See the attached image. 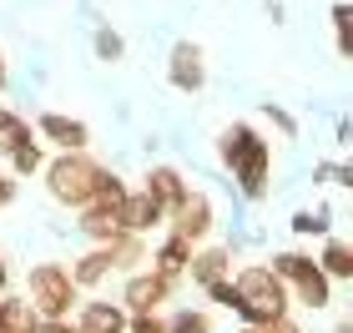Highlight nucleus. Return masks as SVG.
I'll list each match as a JSON object with an SVG mask.
<instances>
[{
  "instance_id": "12",
  "label": "nucleus",
  "mask_w": 353,
  "mask_h": 333,
  "mask_svg": "<svg viewBox=\"0 0 353 333\" xmlns=\"http://www.w3.org/2000/svg\"><path fill=\"white\" fill-rule=\"evenodd\" d=\"M126 323H132V313H126L121 303H106V298L86 303L81 319H76V328H81V333H126Z\"/></svg>"
},
{
  "instance_id": "27",
  "label": "nucleus",
  "mask_w": 353,
  "mask_h": 333,
  "mask_svg": "<svg viewBox=\"0 0 353 333\" xmlns=\"http://www.w3.org/2000/svg\"><path fill=\"white\" fill-rule=\"evenodd\" d=\"M263 117H268L272 126H278L283 137H298V117H293V111H283L278 101H263Z\"/></svg>"
},
{
  "instance_id": "1",
  "label": "nucleus",
  "mask_w": 353,
  "mask_h": 333,
  "mask_svg": "<svg viewBox=\"0 0 353 333\" xmlns=\"http://www.w3.org/2000/svg\"><path fill=\"white\" fill-rule=\"evenodd\" d=\"M217 152H222V162H228L232 182L243 187V197L248 202H263L268 197V182H272V152H268L263 132H252L248 121H232L228 132L217 137Z\"/></svg>"
},
{
  "instance_id": "19",
  "label": "nucleus",
  "mask_w": 353,
  "mask_h": 333,
  "mask_svg": "<svg viewBox=\"0 0 353 333\" xmlns=\"http://www.w3.org/2000/svg\"><path fill=\"white\" fill-rule=\"evenodd\" d=\"M81 232L91 237L96 248H106V243H117L126 228H121V222L111 217V212H101V208H81Z\"/></svg>"
},
{
  "instance_id": "28",
  "label": "nucleus",
  "mask_w": 353,
  "mask_h": 333,
  "mask_svg": "<svg viewBox=\"0 0 353 333\" xmlns=\"http://www.w3.org/2000/svg\"><path fill=\"white\" fill-rule=\"evenodd\" d=\"M207 298H212L217 308H232L237 313V288H232V278H222V283H212V288H202Z\"/></svg>"
},
{
  "instance_id": "15",
  "label": "nucleus",
  "mask_w": 353,
  "mask_h": 333,
  "mask_svg": "<svg viewBox=\"0 0 353 333\" xmlns=\"http://www.w3.org/2000/svg\"><path fill=\"white\" fill-rule=\"evenodd\" d=\"M192 258H197V243H187L182 232H172L167 243L157 248V263H152V268H162L167 278H182L187 268H192Z\"/></svg>"
},
{
  "instance_id": "23",
  "label": "nucleus",
  "mask_w": 353,
  "mask_h": 333,
  "mask_svg": "<svg viewBox=\"0 0 353 333\" xmlns=\"http://www.w3.org/2000/svg\"><path fill=\"white\" fill-rule=\"evenodd\" d=\"M333 36H339V51L353 61V0L333 6Z\"/></svg>"
},
{
  "instance_id": "10",
  "label": "nucleus",
  "mask_w": 353,
  "mask_h": 333,
  "mask_svg": "<svg viewBox=\"0 0 353 333\" xmlns=\"http://www.w3.org/2000/svg\"><path fill=\"white\" fill-rule=\"evenodd\" d=\"M147 192L157 197V208H162V212L172 217V212L187 202L192 187H187V177H182L176 167H152V172H147Z\"/></svg>"
},
{
  "instance_id": "25",
  "label": "nucleus",
  "mask_w": 353,
  "mask_h": 333,
  "mask_svg": "<svg viewBox=\"0 0 353 333\" xmlns=\"http://www.w3.org/2000/svg\"><path fill=\"white\" fill-rule=\"evenodd\" d=\"M328 208H313V212H293V232H313V237H328Z\"/></svg>"
},
{
  "instance_id": "4",
  "label": "nucleus",
  "mask_w": 353,
  "mask_h": 333,
  "mask_svg": "<svg viewBox=\"0 0 353 333\" xmlns=\"http://www.w3.org/2000/svg\"><path fill=\"white\" fill-rule=\"evenodd\" d=\"M76 298H81V288H76L71 268L61 263H36L26 273V303L36 308V319H71Z\"/></svg>"
},
{
  "instance_id": "11",
  "label": "nucleus",
  "mask_w": 353,
  "mask_h": 333,
  "mask_svg": "<svg viewBox=\"0 0 353 333\" xmlns=\"http://www.w3.org/2000/svg\"><path fill=\"white\" fill-rule=\"evenodd\" d=\"M162 222H167V212L157 208V197L147 192V187H141V192H132V197H126V208H121V228H126V232L147 237L152 228H162Z\"/></svg>"
},
{
  "instance_id": "29",
  "label": "nucleus",
  "mask_w": 353,
  "mask_h": 333,
  "mask_svg": "<svg viewBox=\"0 0 353 333\" xmlns=\"http://www.w3.org/2000/svg\"><path fill=\"white\" fill-rule=\"evenodd\" d=\"M126 333H167V319H157V313H132Z\"/></svg>"
},
{
  "instance_id": "30",
  "label": "nucleus",
  "mask_w": 353,
  "mask_h": 333,
  "mask_svg": "<svg viewBox=\"0 0 353 333\" xmlns=\"http://www.w3.org/2000/svg\"><path fill=\"white\" fill-rule=\"evenodd\" d=\"M237 333H303L293 319H283V323H243Z\"/></svg>"
},
{
  "instance_id": "24",
  "label": "nucleus",
  "mask_w": 353,
  "mask_h": 333,
  "mask_svg": "<svg viewBox=\"0 0 353 333\" xmlns=\"http://www.w3.org/2000/svg\"><path fill=\"white\" fill-rule=\"evenodd\" d=\"M167 333H212V319L202 308H182L176 319H167Z\"/></svg>"
},
{
  "instance_id": "31",
  "label": "nucleus",
  "mask_w": 353,
  "mask_h": 333,
  "mask_svg": "<svg viewBox=\"0 0 353 333\" xmlns=\"http://www.w3.org/2000/svg\"><path fill=\"white\" fill-rule=\"evenodd\" d=\"M41 333H81L71 319H41Z\"/></svg>"
},
{
  "instance_id": "13",
  "label": "nucleus",
  "mask_w": 353,
  "mask_h": 333,
  "mask_svg": "<svg viewBox=\"0 0 353 333\" xmlns=\"http://www.w3.org/2000/svg\"><path fill=\"white\" fill-rule=\"evenodd\" d=\"M187 278L197 283V288H212V283L232 278V248H207V252H197L192 268H187Z\"/></svg>"
},
{
  "instance_id": "22",
  "label": "nucleus",
  "mask_w": 353,
  "mask_h": 333,
  "mask_svg": "<svg viewBox=\"0 0 353 333\" xmlns=\"http://www.w3.org/2000/svg\"><path fill=\"white\" fill-rule=\"evenodd\" d=\"M6 162H10V172H26V177H30V172H46V157H41V141L36 137H30L26 147H15Z\"/></svg>"
},
{
  "instance_id": "21",
  "label": "nucleus",
  "mask_w": 353,
  "mask_h": 333,
  "mask_svg": "<svg viewBox=\"0 0 353 333\" xmlns=\"http://www.w3.org/2000/svg\"><path fill=\"white\" fill-rule=\"evenodd\" d=\"M126 197H132V192L121 187V177H117V172H106V177H101V187H96V202H91V208H101V212H111V217L121 222Z\"/></svg>"
},
{
  "instance_id": "20",
  "label": "nucleus",
  "mask_w": 353,
  "mask_h": 333,
  "mask_svg": "<svg viewBox=\"0 0 353 333\" xmlns=\"http://www.w3.org/2000/svg\"><path fill=\"white\" fill-rule=\"evenodd\" d=\"M30 137H36V132L26 126L21 111H6V106H0V157H10L15 147H26Z\"/></svg>"
},
{
  "instance_id": "18",
  "label": "nucleus",
  "mask_w": 353,
  "mask_h": 333,
  "mask_svg": "<svg viewBox=\"0 0 353 333\" xmlns=\"http://www.w3.org/2000/svg\"><path fill=\"white\" fill-rule=\"evenodd\" d=\"M106 273H117V268H111V252H106V248H91L86 258L71 268L76 288H101V283H106Z\"/></svg>"
},
{
  "instance_id": "33",
  "label": "nucleus",
  "mask_w": 353,
  "mask_h": 333,
  "mask_svg": "<svg viewBox=\"0 0 353 333\" xmlns=\"http://www.w3.org/2000/svg\"><path fill=\"white\" fill-rule=\"evenodd\" d=\"M6 283H10V273H6V258H0V288H6Z\"/></svg>"
},
{
  "instance_id": "3",
  "label": "nucleus",
  "mask_w": 353,
  "mask_h": 333,
  "mask_svg": "<svg viewBox=\"0 0 353 333\" xmlns=\"http://www.w3.org/2000/svg\"><path fill=\"white\" fill-rule=\"evenodd\" d=\"M46 192H51L61 208H71V212H81L96 202V187H101L106 177V167L96 162V157L86 152H56V162H46Z\"/></svg>"
},
{
  "instance_id": "26",
  "label": "nucleus",
  "mask_w": 353,
  "mask_h": 333,
  "mask_svg": "<svg viewBox=\"0 0 353 333\" xmlns=\"http://www.w3.org/2000/svg\"><path fill=\"white\" fill-rule=\"evenodd\" d=\"M96 56H101V61H121V56H126V46H121V36H117L111 26L96 30Z\"/></svg>"
},
{
  "instance_id": "17",
  "label": "nucleus",
  "mask_w": 353,
  "mask_h": 333,
  "mask_svg": "<svg viewBox=\"0 0 353 333\" xmlns=\"http://www.w3.org/2000/svg\"><path fill=\"white\" fill-rule=\"evenodd\" d=\"M0 333H41V319L26 298H0Z\"/></svg>"
},
{
  "instance_id": "16",
  "label": "nucleus",
  "mask_w": 353,
  "mask_h": 333,
  "mask_svg": "<svg viewBox=\"0 0 353 333\" xmlns=\"http://www.w3.org/2000/svg\"><path fill=\"white\" fill-rule=\"evenodd\" d=\"M106 252H111V268H117V273H137V268L147 263V237L121 232L117 243H106Z\"/></svg>"
},
{
  "instance_id": "7",
  "label": "nucleus",
  "mask_w": 353,
  "mask_h": 333,
  "mask_svg": "<svg viewBox=\"0 0 353 333\" xmlns=\"http://www.w3.org/2000/svg\"><path fill=\"white\" fill-rule=\"evenodd\" d=\"M167 81L172 91H187V97H197V91L207 86V56L197 41H176L172 56H167Z\"/></svg>"
},
{
  "instance_id": "35",
  "label": "nucleus",
  "mask_w": 353,
  "mask_h": 333,
  "mask_svg": "<svg viewBox=\"0 0 353 333\" xmlns=\"http://www.w3.org/2000/svg\"><path fill=\"white\" fill-rule=\"evenodd\" d=\"M333 333H353V323H348V319H343V323H339V328H333Z\"/></svg>"
},
{
  "instance_id": "8",
  "label": "nucleus",
  "mask_w": 353,
  "mask_h": 333,
  "mask_svg": "<svg viewBox=\"0 0 353 333\" xmlns=\"http://www.w3.org/2000/svg\"><path fill=\"white\" fill-rule=\"evenodd\" d=\"M36 132L51 141L56 152H86L91 147V126L81 117H66V111H46V117L36 121Z\"/></svg>"
},
{
  "instance_id": "6",
  "label": "nucleus",
  "mask_w": 353,
  "mask_h": 333,
  "mask_svg": "<svg viewBox=\"0 0 353 333\" xmlns=\"http://www.w3.org/2000/svg\"><path fill=\"white\" fill-rule=\"evenodd\" d=\"M172 293H176V278H167L162 268H137V273H126L121 308L126 313H157Z\"/></svg>"
},
{
  "instance_id": "9",
  "label": "nucleus",
  "mask_w": 353,
  "mask_h": 333,
  "mask_svg": "<svg viewBox=\"0 0 353 333\" xmlns=\"http://www.w3.org/2000/svg\"><path fill=\"white\" fill-rule=\"evenodd\" d=\"M212 222H217L212 217V202H207L202 192H187V202L172 212V232H182L187 243H202V237L212 232Z\"/></svg>"
},
{
  "instance_id": "32",
  "label": "nucleus",
  "mask_w": 353,
  "mask_h": 333,
  "mask_svg": "<svg viewBox=\"0 0 353 333\" xmlns=\"http://www.w3.org/2000/svg\"><path fill=\"white\" fill-rule=\"evenodd\" d=\"M15 202V177H6V172H0V212H6Z\"/></svg>"
},
{
  "instance_id": "14",
  "label": "nucleus",
  "mask_w": 353,
  "mask_h": 333,
  "mask_svg": "<svg viewBox=\"0 0 353 333\" xmlns=\"http://www.w3.org/2000/svg\"><path fill=\"white\" fill-rule=\"evenodd\" d=\"M318 268H323V278L333 283V278H343V283H353V243H343V237H323V252H318Z\"/></svg>"
},
{
  "instance_id": "34",
  "label": "nucleus",
  "mask_w": 353,
  "mask_h": 333,
  "mask_svg": "<svg viewBox=\"0 0 353 333\" xmlns=\"http://www.w3.org/2000/svg\"><path fill=\"white\" fill-rule=\"evenodd\" d=\"M0 91H6V56H0Z\"/></svg>"
},
{
  "instance_id": "5",
  "label": "nucleus",
  "mask_w": 353,
  "mask_h": 333,
  "mask_svg": "<svg viewBox=\"0 0 353 333\" xmlns=\"http://www.w3.org/2000/svg\"><path fill=\"white\" fill-rule=\"evenodd\" d=\"M272 273H278L288 283V293L298 298V303H308L313 313L333 303V283L323 278V268H318V258H308V252H278V258L268 263Z\"/></svg>"
},
{
  "instance_id": "2",
  "label": "nucleus",
  "mask_w": 353,
  "mask_h": 333,
  "mask_svg": "<svg viewBox=\"0 0 353 333\" xmlns=\"http://www.w3.org/2000/svg\"><path fill=\"white\" fill-rule=\"evenodd\" d=\"M232 288H237V313L243 323H283L288 319V283L272 273L268 263H248L232 273Z\"/></svg>"
}]
</instances>
